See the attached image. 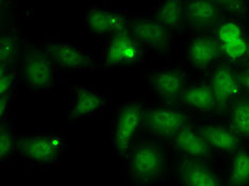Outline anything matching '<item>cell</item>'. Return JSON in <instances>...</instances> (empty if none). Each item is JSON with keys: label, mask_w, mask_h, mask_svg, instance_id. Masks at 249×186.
Here are the masks:
<instances>
[{"label": "cell", "mask_w": 249, "mask_h": 186, "mask_svg": "<svg viewBox=\"0 0 249 186\" xmlns=\"http://www.w3.org/2000/svg\"><path fill=\"white\" fill-rule=\"evenodd\" d=\"M15 79L16 72L12 67H1V70H0V95H11Z\"/></svg>", "instance_id": "484cf974"}, {"label": "cell", "mask_w": 249, "mask_h": 186, "mask_svg": "<svg viewBox=\"0 0 249 186\" xmlns=\"http://www.w3.org/2000/svg\"><path fill=\"white\" fill-rule=\"evenodd\" d=\"M106 97L89 86L76 88V99L72 105L71 115L75 117H89L99 112L106 104Z\"/></svg>", "instance_id": "2e32d148"}, {"label": "cell", "mask_w": 249, "mask_h": 186, "mask_svg": "<svg viewBox=\"0 0 249 186\" xmlns=\"http://www.w3.org/2000/svg\"><path fill=\"white\" fill-rule=\"evenodd\" d=\"M186 117L182 112L173 108H154L143 112L142 122L145 128L158 136L174 137L185 126Z\"/></svg>", "instance_id": "8992f818"}, {"label": "cell", "mask_w": 249, "mask_h": 186, "mask_svg": "<svg viewBox=\"0 0 249 186\" xmlns=\"http://www.w3.org/2000/svg\"><path fill=\"white\" fill-rule=\"evenodd\" d=\"M16 145L13 132L8 126H1L0 129V160L4 161L12 153L14 146Z\"/></svg>", "instance_id": "cb8c5ba5"}, {"label": "cell", "mask_w": 249, "mask_h": 186, "mask_svg": "<svg viewBox=\"0 0 249 186\" xmlns=\"http://www.w3.org/2000/svg\"><path fill=\"white\" fill-rule=\"evenodd\" d=\"M210 86L216 101V109L223 112L239 91L240 83L230 67L220 66L212 75Z\"/></svg>", "instance_id": "30bf717a"}, {"label": "cell", "mask_w": 249, "mask_h": 186, "mask_svg": "<svg viewBox=\"0 0 249 186\" xmlns=\"http://www.w3.org/2000/svg\"><path fill=\"white\" fill-rule=\"evenodd\" d=\"M217 2L210 0L184 2V19L194 29H207L217 19Z\"/></svg>", "instance_id": "7c38bea8"}, {"label": "cell", "mask_w": 249, "mask_h": 186, "mask_svg": "<svg viewBox=\"0 0 249 186\" xmlns=\"http://www.w3.org/2000/svg\"><path fill=\"white\" fill-rule=\"evenodd\" d=\"M44 51L53 63L62 68L87 70L95 67L92 56L83 49L70 43L53 42L44 45Z\"/></svg>", "instance_id": "277c9868"}, {"label": "cell", "mask_w": 249, "mask_h": 186, "mask_svg": "<svg viewBox=\"0 0 249 186\" xmlns=\"http://www.w3.org/2000/svg\"><path fill=\"white\" fill-rule=\"evenodd\" d=\"M140 44L133 35L126 30L112 34L105 51V60L107 66L132 63L140 56Z\"/></svg>", "instance_id": "ba28073f"}, {"label": "cell", "mask_w": 249, "mask_h": 186, "mask_svg": "<svg viewBox=\"0 0 249 186\" xmlns=\"http://www.w3.org/2000/svg\"><path fill=\"white\" fill-rule=\"evenodd\" d=\"M86 20L89 29L98 35L114 34L118 31L127 29L126 19L115 11L92 8L87 11Z\"/></svg>", "instance_id": "8fae6325"}, {"label": "cell", "mask_w": 249, "mask_h": 186, "mask_svg": "<svg viewBox=\"0 0 249 186\" xmlns=\"http://www.w3.org/2000/svg\"><path fill=\"white\" fill-rule=\"evenodd\" d=\"M222 49L230 59L240 60L247 53L248 44L244 38H241L239 41L222 45Z\"/></svg>", "instance_id": "d4e9b609"}, {"label": "cell", "mask_w": 249, "mask_h": 186, "mask_svg": "<svg viewBox=\"0 0 249 186\" xmlns=\"http://www.w3.org/2000/svg\"><path fill=\"white\" fill-rule=\"evenodd\" d=\"M143 109L139 103H128L118 111L114 130V147L120 155L126 153L142 121Z\"/></svg>", "instance_id": "5b68a950"}, {"label": "cell", "mask_w": 249, "mask_h": 186, "mask_svg": "<svg viewBox=\"0 0 249 186\" xmlns=\"http://www.w3.org/2000/svg\"><path fill=\"white\" fill-rule=\"evenodd\" d=\"M21 72L27 85L36 91H49L53 86V62L36 46H27L22 53Z\"/></svg>", "instance_id": "6da1fadb"}, {"label": "cell", "mask_w": 249, "mask_h": 186, "mask_svg": "<svg viewBox=\"0 0 249 186\" xmlns=\"http://www.w3.org/2000/svg\"><path fill=\"white\" fill-rule=\"evenodd\" d=\"M179 172L184 186H220L215 172L200 160H184Z\"/></svg>", "instance_id": "5bb4252c"}, {"label": "cell", "mask_w": 249, "mask_h": 186, "mask_svg": "<svg viewBox=\"0 0 249 186\" xmlns=\"http://www.w3.org/2000/svg\"><path fill=\"white\" fill-rule=\"evenodd\" d=\"M181 99L191 108L201 112L210 113L216 108V101H215L212 88L206 84H198V85L188 87Z\"/></svg>", "instance_id": "ac0fdd59"}, {"label": "cell", "mask_w": 249, "mask_h": 186, "mask_svg": "<svg viewBox=\"0 0 249 186\" xmlns=\"http://www.w3.org/2000/svg\"><path fill=\"white\" fill-rule=\"evenodd\" d=\"M230 181L232 186H245L249 183V154L239 151L231 165Z\"/></svg>", "instance_id": "7402d4cb"}, {"label": "cell", "mask_w": 249, "mask_h": 186, "mask_svg": "<svg viewBox=\"0 0 249 186\" xmlns=\"http://www.w3.org/2000/svg\"><path fill=\"white\" fill-rule=\"evenodd\" d=\"M231 127L243 137L249 138V99H241L232 106Z\"/></svg>", "instance_id": "ffe728a7"}, {"label": "cell", "mask_w": 249, "mask_h": 186, "mask_svg": "<svg viewBox=\"0 0 249 186\" xmlns=\"http://www.w3.org/2000/svg\"><path fill=\"white\" fill-rule=\"evenodd\" d=\"M217 37L220 45L229 44L232 42L239 41L241 38H244L243 37L241 27L237 25L236 22L232 20L223 21L222 24L218 26Z\"/></svg>", "instance_id": "603a6c76"}, {"label": "cell", "mask_w": 249, "mask_h": 186, "mask_svg": "<svg viewBox=\"0 0 249 186\" xmlns=\"http://www.w3.org/2000/svg\"><path fill=\"white\" fill-rule=\"evenodd\" d=\"M131 34L140 45L156 51L164 52L171 48V32L157 19H135L131 24Z\"/></svg>", "instance_id": "52a82bcc"}, {"label": "cell", "mask_w": 249, "mask_h": 186, "mask_svg": "<svg viewBox=\"0 0 249 186\" xmlns=\"http://www.w3.org/2000/svg\"><path fill=\"white\" fill-rule=\"evenodd\" d=\"M18 37L13 32H5L0 39V65L12 67L18 56Z\"/></svg>", "instance_id": "44dd1931"}, {"label": "cell", "mask_w": 249, "mask_h": 186, "mask_svg": "<svg viewBox=\"0 0 249 186\" xmlns=\"http://www.w3.org/2000/svg\"><path fill=\"white\" fill-rule=\"evenodd\" d=\"M219 55L220 48L218 45L206 36L194 38L189 47V60L193 66L199 69H207Z\"/></svg>", "instance_id": "e0dca14e"}, {"label": "cell", "mask_w": 249, "mask_h": 186, "mask_svg": "<svg viewBox=\"0 0 249 186\" xmlns=\"http://www.w3.org/2000/svg\"><path fill=\"white\" fill-rule=\"evenodd\" d=\"M184 19V2L171 0L161 4L157 12V21L168 30L179 29Z\"/></svg>", "instance_id": "d6986e66"}, {"label": "cell", "mask_w": 249, "mask_h": 186, "mask_svg": "<svg viewBox=\"0 0 249 186\" xmlns=\"http://www.w3.org/2000/svg\"><path fill=\"white\" fill-rule=\"evenodd\" d=\"M247 53H248V56H249V45H248V51H247Z\"/></svg>", "instance_id": "f1b7e54d"}, {"label": "cell", "mask_w": 249, "mask_h": 186, "mask_svg": "<svg viewBox=\"0 0 249 186\" xmlns=\"http://www.w3.org/2000/svg\"><path fill=\"white\" fill-rule=\"evenodd\" d=\"M199 133L206 139L209 147L222 152H235L240 147V140L235 133L219 125L202 126Z\"/></svg>", "instance_id": "9a60e30c"}, {"label": "cell", "mask_w": 249, "mask_h": 186, "mask_svg": "<svg viewBox=\"0 0 249 186\" xmlns=\"http://www.w3.org/2000/svg\"><path fill=\"white\" fill-rule=\"evenodd\" d=\"M150 85L156 95L166 102H177L184 93V78L177 69H163L150 78Z\"/></svg>", "instance_id": "9c48e42d"}, {"label": "cell", "mask_w": 249, "mask_h": 186, "mask_svg": "<svg viewBox=\"0 0 249 186\" xmlns=\"http://www.w3.org/2000/svg\"><path fill=\"white\" fill-rule=\"evenodd\" d=\"M174 142L178 149L190 159L202 160L210 155V147L199 131L190 126L180 129L174 136Z\"/></svg>", "instance_id": "4fadbf2b"}, {"label": "cell", "mask_w": 249, "mask_h": 186, "mask_svg": "<svg viewBox=\"0 0 249 186\" xmlns=\"http://www.w3.org/2000/svg\"><path fill=\"white\" fill-rule=\"evenodd\" d=\"M236 78L241 85L249 92V69L240 71L239 74H236Z\"/></svg>", "instance_id": "83f0119b"}, {"label": "cell", "mask_w": 249, "mask_h": 186, "mask_svg": "<svg viewBox=\"0 0 249 186\" xmlns=\"http://www.w3.org/2000/svg\"><path fill=\"white\" fill-rule=\"evenodd\" d=\"M218 4H222L225 7V10L229 11V12H242L243 11V2L240 1H223V2H217Z\"/></svg>", "instance_id": "4316f807"}, {"label": "cell", "mask_w": 249, "mask_h": 186, "mask_svg": "<svg viewBox=\"0 0 249 186\" xmlns=\"http://www.w3.org/2000/svg\"><path fill=\"white\" fill-rule=\"evenodd\" d=\"M164 168L165 160L163 152L155 145H140L130 156V171L139 181H154L162 176Z\"/></svg>", "instance_id": "7a4b0ae2"}, {"label": "cell", "mask_w": 249, "mask_h": 186, "mask_svg": "<svg viewBox=\"0 0 249 186\" xmlns=\"http://www.w3.org/2000/svg\"><path fill=\"white\" fill-rule=\"evenodd\" d=\"M16 145L20 153L29 160L39 164H47L54 162L59 157L62 140L55 135H50V136L35 135V136H21L16 142Z\"/></svg>", "instance_id": "3957f363"}]
</instances>
